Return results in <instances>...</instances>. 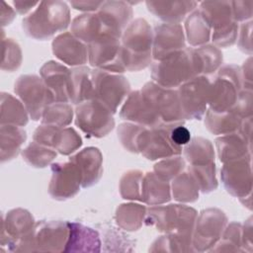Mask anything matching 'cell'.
Returning <instances> with one entry per match:
<instances>
[{
    "label": "cell",
    "instance_id": "1",
    "mask_svg": "<svg viewBox=\"0 0 253 253\" xmlns=\"http://www.w3.org/2000/svg\"><path fill=\"white\" fill-rule=\"evenodd\" d=\"M199 75H201V67L193 47L178 50L156 60L151 66L153 82L166 88L174 89Z\"/></svg>",
    "mask_w": 253,
    "mask_h": 253
},
{
    "label": "cell",
    "instance_id": "2",
    "mask_svg": "<svg viewBox=\"0 0 253 253\" xmlns=\"http://www.w3.org/2000/svg\"><path fill=\"white\" fill-rule=\"evenodd\" d=\"M121 44L126 70L138 71L151 63L153 32L144 19L137 18L128 24L123 32Z\"/></svg>",
    "mask_w": 253,
    "mask_h": 253
},
{
    "label": "cell",
    "instance_id": "3",
    "mask_svg": "<svg viewBox=\"0 0 253 253\" xmlns=\"http://www.w3.org/2000/svg\"><path fill=\"white\" fill-rule=\"evenodd\" d=\"M70 24V13L66 3L42 1L39 7L23 20L25 33L37 40H46L65 30Z\"/></svg>",
    "mask_w": 253,
    "mask_h": 253
},
{
    "label": "cell",
    "instance_id": "4",
    "mask_svg": "<svg viewBox=\"0 0 253 253\" xmlns=\"http://www.w3.org/2000/svg\"><path fill=\"white\" fill-rule=\"evenodd\" d=\"M198 213L195 209L184 205L153 206L147 210L144 221L159 231L176 234L192 240Z\"/></svg>",
    "mask_w": 253,
    "mask_h": 253
},
{
    "label": "cell",
    "instance_id": "5",
    "mask_svg": "<svg viewBox=\"0 0 253 253\" xmlns=\"http://www.w3.org/2000/svg\"><path fill=\"white\" fill-rule=\"evenodd\" d=\"M176 125L179 124L162 123L154 127L144 126L137 138V152L141 153L149 160L181 154L183 148L174 144L170 137L171 130Z\"/></svg>",
    "mask_w": 253,
    "mask_h": 253
},
{
    "label": "cell",
    "instance_id": "6",
    "mask_svg": "<svg viewBox=\"0 0 253 253\" xmlns=\"http://www.w3.org/2000/svg\"><path fill=\"white\" fill-rule=\"evenodd\" d=\"M113 113L97 99L79 103L75 109V124L87 135L103 137L115 126Z\"/></svg>",
    "mask_w": 253,
    "mask_h": 253
},
{
    "label": "cell",
    "instance_id": "7",
    "mask_svg": "<svg viewBox=\"0 0 253 253\" xmlns=\"http://www.w3.org/2000/svg\"><path fill=\"white\" fill-rule=\"evenodd\" d=\"M14 90L34 121L42 119L44 109L55 102L52 92L42 77L34 74L20 76L15 83Z\"/></svg>",
    "mask_w": 253,
    "mask_h": 253
},
{
    "label": "cell",
    "instance_id": "8",
    "mask_svg": "<svg viewBox=\"0 0 253 253\" xmlns=\"http://www.w3.org/2000/svg\"><path fill=\"white\" fill-rule=\"evenodd\" d=\"M143 98L164 124H182L186 120L177 90L147 82L140 90Z\"/></svg>",
    "mask_w": 253,
    "mask_h": 253
},
{
    "label": "cell",
    "instance_id": "9",
    "mask_svg": "<svg viewBox=\"0 0 253 253\" xmlns=\"http://www.w3.org/2000/svg\"><path fill=\"white\" fill-rule=\"evenodd\" d=\"M227 225V217L218 209H207L197 216L192 244L194 251H210L220 239Z\"/></svg>",
    "mask_w": 253,
    "mask_h": 253
},
{
    "label": "cell",
    "instance_id": "10",
    "mask_svg": "<svg viewBox=\"0 0 253 253\" xmlns=\"http://www.w3.org/2000/svg\"><path fill=\"white\" fill-rule=\"evenodd\" d=\"M94 99L99 100L115 114L119 105L128 95L130 86L128 81L119 73L101 69L92 70Z\"/></svg>",
    "mask_w": 253,
    "mask_h": 253
},
{
    "label": "cell",
    "instance_id": "11",
    "mask_svg": "<svg viewBox=\"0 0 253 253\" xmlns=\"http://www.w3.org/2000/svg\"><path fill=\"white\" fill-rule=\"evenodd\" d=\"M88 61L97 69L113 73L126 71L122 55L121 39L103 35L88 44Z\"/></svg>",
    "mask_w": 253,
    "mask_h": 253
},
{
    "label": "cell",
    "instance_id": "12",
    "mask_svg": "<svg viewBox=\"0 0 253 253\" xmlns=\"http://www.w3.org/2000/svg\"><path fill=\"white\" fill-rule=\"evenodd\" d=\"M211 80L206 75L196 76L178 87L182 111L187 119L201 120L208 110Z\"/></svg>",
    "mask_w": 253,
    "mask_h": 253
},
{
    "label": "cell",
    "instance_id": "13",
    "mask_svg": "<svg viewBox=\"0 0 253 253\" xmlns=\"http://www.w3.org/2000/svg\"><path fill=\"white\" fill-rule=\"evenodd\" d=\"M221 181L232 196L246 198L252 190L251 156L223 163L220 171Z\"/></svg>",
    "mask_w": 253,
    "mask_h": 253
},
{
    "label": "cell",
    "instance_id": "14",
    "mask_svg": "<svg viewBox=\"0 0 253 253\" xmlns=\"http://www.w3.org/2000/svg\"><path fill=\"white\" fill-rule=\"evenodd\" d=\"M68 238V222L60 220L36 222L35 252H64Z\"/></svg>",
    "mask_w": 253,
    "mask_h": 253
},
{
    "label": "cell",
    "instance_id": "15",
    "mask_svg": "<svg viewBox=\"0 0 253 253\" xmlns=\"http://www.w3.org/2000/svg\"><path fill=\"white\" fill-rule=\"evenodd\" d=\"M51 172L48 192L53 199H70L79 192L81 176L76 165L70 160L64 163L52 164Z\"/></svg>",
    "mask_w": 253,
    "mask_h": 253
},
{
    "label": "cell",
    "instance_id": "16",
    "mask_svg": "<svg viewBox=\"0 0 253 253\" xmlns=\"http://www.w3.org/2000/svg\"><path fill=\"white\" fill-rule=\"evenodd\" d=\"M1 246L12 251L15 245L31 234L36 226L33 215L26 210L15 209L3 215Z\"/></svg>",
    "mask_w": 253,
    "mask_h": 253
},
{
    "label": "cell",
    "instance_id": "17",
    "mask_svg": "<svg viewBox=\"0 0 253 253\" xmlns=\"http://www.w3.org/2000/svg\"><path fill=\"white\" fill-rule=\"evenodd\" d=\"M185 47L184 30L180 24L164 23L155 27L152 45V57L155 60H160Z\"/></svg>",
    "mask_w": 253,
    "mask_h": 253
},
{
    "label": "cell",
    "instance_id": "18",
    "mask_svg": "<svg viewBox=\"0 0 253 253\" xmlns=\"http://www.w3.org/2000/svg\"><path fill=\"white\" fill-rule=\"evenodd\" d=\"M97 14L103 24L104 34L121 39L131 19L132 10L126 2L108 1L103 2Z\"/></svg>",
    "mask_w": 253,
    "mask_h": 253
},
{
    "label": "cell",
    "instance_id": "19",
    "mask_svg": "<svg viewBox=\"0 0 253 253\" xmlns=\"http://www.w3.org/2000/svg\"><path fill=\"white\" fill-rule=\"evenodd\" d=\"M120 116L124 120L146 127H154L162 124L160 118L143 98L140 90L133 91L127 96Z\"/></svg>",
    "mask_w": 253,
    "mask_h": 253
},
{
    "label": "cell",
    "instance_id": "20",
    "mask_svg": "<svg viewBox=\"0 0 253 253\" xmlns=\"http://www.w3.org/2000/svg\"><path fill=\"white\" fill-rule=\"evenodd\" d=\"M242 89L226 77L217 75L211 81L209 110L214 113L229 111L235 105L238 94Z\"/></svg>",
    "mask_w": 253,
    "mask_h": 253
},
{
    "label": "cell",
    "instance_id": "21",
    "mask_svg": "<svg viewBox=\"0 0 253 253\" xmlns=\"http://www.w3.org/2000/svg\"><path fill=\"white\" fill-rule=\"evenodd\" d=\"M53 54L71 66H80L88 60V46L71 33H63L52 42Z\"/></svg>",
    "mask_w": 253,
    "mask_h": 253
},
{
    "label": "cell",
    "instance_id": "22",
    "mask_svg": "<svg viewBox=\"0 0 253 253\" xmlns=\"http://www.w3.org/2000/svg\"><path fill=\"white\" fill-rule=\"evenodd\" d=\"M40 73L47 88L52 92L55 102H70V69L59 62L50 60L42 66Z\"/></svg>",
    "mask_w": 253,
    "mask_h": 253
},
{
    "label": "cell",
    "instance_id": "23",
    "mask_svg": "<svg viewBox=\"0 0 253 253\" xmlns=\"http://www.w3.org/2000/svg\"><path fill=\"white\" fill-rule=\"evenodd\" d=\"M74 163L81 176V187L96 184L103 174V156L96 147H87L69 159Z\"/></svg>",
    "mask_w": 253,
    "mask_h": 253
},
{
    "label": "cell",
    "instance_id": "24",
    "mask_svg": "<svg viewBox=\"0 0 253 253\" xmlns=\"http://www.w3.org/2000/svg\"><path fill=\"white\" fill-rule=\"evenodd\" d=\"M69 238L64 252H100L101 239L99 233L81 223L68 222Z\"/></svg>",
    "mask_w": 253,
    "mask_h": 253
},
{
    "label": "cell",
    "instance_id": "25",
    "mask_svg": "<svg viewBox=\"0 0 253 253\" xmlns=\"http://www.w3.org/2000/svg\"><path fill=\"white\" fill-rule=\"evenodd\" d=\"M215 145L218 158L222 163L251 156V142L238 131L219 136L215 140Z\"/></svg>",
    "mask_w": 253,
    "mask_h": 253
},
{
    "label": "cell",
    "instance_id": "26",
    "mask_svg": "<svg viewBox=\"0 0 253 253\" xmlns=\"http://www.w3.org/2000/svg\"><path fill=\"white\" fill-rule=\"evenodd\" d=\"M148 10L156 17L170 24H179L197 6L195 1L146 2Z\"/></svg>",
    "mask_w": 253,
    "mask_h": 253
},
{
    "label": "cell",
    "instance_id": "27",
    "mask_svg": "<svg viewBox=\"0 0 253 253\" xmlns=\"http://www.w3.org/2000/svg\"><path fill=\"white\" fill-rule=\"evenodd\" d=\"M69 99L78 105L86 100L94 99L92 70L86 66H78L70 70Z\"/></svg>",
    "mask_w": 253,
    "mask_h": 253
},
{
    "label": "cell",
    "instance_id": "28",
    "mask_svg": "<svg viewBox=\"0 0 253 253\" xmlns=\"http://www.w3.org/2000/svg\"><path fill=\"white\" fill-rule=\"evenodd\" d=\"M171 191L168 182L160 179L154 172H147L143 175L141 188V202L157 206L169 202Z\"/></svg>",
    "mask_w": 253,
    "mask_h": 253
},
{
    "label": "cell",
    "instance_id": "29",
    "mask_svg": "<svg viewBox=\"0 0 253 253\" xmlns=\"http://www.w3.org/2000/svg\"><path fill=\"white\" fill-rule=\"evenodd\" d=\"M71 34L88 44L105 35L103 24L97 13H86L75 17L71 23Z\"/></svg>",
    "mask_w": 253,
    "mask_h": 253
},
{
    "label": "cell",
    "instance_id": "30",
    "mask_svg": "<svg viewBox=\"0 0 253 253\" xmlns=\"http://www.w3.org/2000/svg\"><path fill=\"white\" fill-rule=\"evenodd\" d=\"M205 115V125L213 134L223 135L235 132L243 121L233 109L223 113H214L208 109Z\"/></svg>",
    "mask_w": 253,
    "mask_h": 253
},
{
    "label": "cell",
    "instance_id": "31",
    "mask_svg": "<svg viewBox=\"0 0 253 253\" xmlns=\"http://www.w3.org/2000/svg\"><path fill=\"white\" fill-rule=\"evenodd\" d=\"M200 11L203 13L213 32L221 30L233 22L231 2H202Z\"/></svg>",
    "mask_w": 253,
    "mask_h": 253
},
{
    "label": "cell",
    "instance_id": "32",
    "mask_svg": "<svg viewBox=\"0 0 253 253\" xmlns=\"http://www.w3.org/2000/svg\"><path fill=\"white\" fill-rule=\"evenodd\" d=\"M29 113L25 105L8 93L1 94V125L24 126L28 124Z\"/></svg>",
    "mask_w": 253,
    "mask_h": 253
},
{
    "label": "cell",
    "instance_id": "33",
    "mask_svg": "<svg viewBox=\"0 0 253 253\" xmlns=\"http://www.w3.org/2000/svg\"><path fill=\"white\" fill-rule=\"evenodd\" d=\"M26 138V131L21 126L1 125V161H9L17 156Z\"/></svg>",
    "mask_w": 253,
    "mask_h": 253
},
{
    "label": "cell",
    "instance_id": "34",
    "mask_svg": "<svg viewBox=\"0 0 253 253\" xmlns=\"http://www.w3.org/2000/svg\"><path fill=\"white\" fill-rule=\"evenodd\" d=\"M184 158L190 165H202L214 162L212 143L204 137H194L183 148Z\"/></svg>",
    "mask_w": 253,
    "mask_h": 253
},
{
    "label": "cell",
    "instance_id": "35",
    "mask_svg": "<svg viewBox=\"0 0 253 253\" xmlns=\"http://www.w3.org/2000/svg\"><path fill=\"white\" fill-rule=\"evenodd\" d=\"M185 29L187 40L193 46H202L210 41L211 28L200 9L189 16Z\"/></svg>",
    "mask_w": 253,
    "mask_h": 253
},
{
    "label": "cell",
    "instance_id": "36",
    "mask_svg": "<svg viewBox=\"0 0 253 253\" xmlns=\"http://www.w3.org/2000/svg\"><path fill=\"white\" fill-rule=\"evenodd\" d=\"M146 215L144 206L129 203L121 205L116 211V222L124 230L134 231L140 228Z\"/></svg>",
    "mask_w": 253,
    "mask_h": 253
},
{
    "label": "cell",
    "instance_id": "37",
    "mask_svg": "<svg viewBox=\"0 0 253 253\" xmlns=\"http://www.w3.org/2000/svg\"><path fill=\"white\" fill-rule=\"evenodd\" d=\"M199 185L189 170L181 172L173 179L172 195L174 200H176L177 202H195L199 198Z\"/></svg>",
    "mask_w": 253,
    "mask_h": 253
},
{
    "label": "cell",
    "instance_id": "38",
    "mask_svg": "<svg viewBox=\"0 0 253 253\" xmlns=\"http://www.w3.org/2000/svg\"><path fill=\"white\" fill-rule=\"evenodd\" d=\"M211 252H240L242 249V225L231 222L227 225L217 243L210 250Z\"/></svg>",
    "mask_w": 253,
    "mask_h": 253
},
{
    "label": "cell",
    "instance_id": "39",
    "mask_svg": "<svg viewBox=\"0 0 253 253\" xmlns=\"http://www.w3.org/2000/svg\"><path fill=\"white\" fill-rule=\"evenodd\" d=\"M201 67V75H209L218 70L222 63V52L214 44H204L195 48Z\"/></svg>",
    "mask_w": 253,
    "mask_h": 253
},
{
    "label": "cell",
    "instance_id": "40",
    "mask_svg": "<svg viewBox=\"0 0 253 253\" xmlns=\"http://www.w3.org/2000/svg\"><path fill=\"white\" fill-rule=\"evenodd\" d=\"M73 109L69 103L53 102L48 105L42 114V124H49L57 126H66L72 122Z\"/></svg>",
    "mask_w": 253,
    "mask_h": 253
},
{
    "label": "cell",
    "instance_id": "41",
    "mask_svg": "<svg viewBox=\"0 0 253 253\" xmlns=\"http://www.w3.org/2000/svg\"><path fill=\"white\" fill-rule=\"evenodd\" d=\"M22 155L28 164L37 168H42L47 166L56 157V151L51 147L33 141L22 151Z\"/></svg>",
    "mask_w": 253,
    "mask_h": 253
},
{
    "label": "cell",
    "instance_id": "42",
    "mask_svg": "<svg viewBox=\"0 0 253 253\" xmlns=\"http://www.w3.org/2000/svg\"><path fill=\"white\" fill-rule=\"evenodd\" d=\"M151 252H191L194 251L192 240L176 234H169L157 238L149 248Z\"/></svg>",
    "mask_w": 253,
    "mask_h": 253
},
{
    "label": "cell",
    "instance_id": "43",
    "mask_svg": "<svg viewBox=\"0 0 253 253\" xmlns=\"http://www.w3.org/2000/svg\"><path fill=\"white\" fill-rule=\"evenodd\" d=\"M188 170L196 179L203 193H210L217 188L214 162L202 165H190Z\"/></svg>",
    "mask_w": 253,
    "mask_h": 253
},
{
    "label": "cell",
    "instance_id": "44",
    "mask_svg": "<svg viewBox=\"0 0 253 253\" xmlns=\"http://www.w3.org/2000/svg\"><path fill=\"white\" fill-rule=\"evenodd\" d=\"M143 173L139 170H130L125 173L120 181V193L126 200L141 201Z\"/></svg>",
    "mask_w": 253,
    "mask_h": 253
},
{
    "label": "cell",
    "instance_id": "45",
    "mask_svg": "<svg viewBox=\"0 0 253 253\" xmlns=\"http://www.w3.org/2000/svg\"><path fill=\"white\" fill-rule=\"evenodd\" d=\"M186 168L185 159L181 156H171L157 162L153 167V172L162 180L169 182L178 176Z\"/></svg>",
    "mask_w": 253,
    "mask_h": 253
},
{
    "label": "cell",
    "instance_id": "46",
    "mask_svg": "<svg viewBox=\"0 0 253 253\" xmlns=\"http://www.w3.org/2000/svg\"><path fill=\"white\" fill-rule=\"evenodd\" d=\"M3 44V58L2 70L14 71L22 62V51L19 44L13 39H6L2 42Z\"/></svg>",
    "mask_w": 253,
    "mask_h": 253
},
{
    "label": "cell",
    "instance_id": "47",
    "mask_svg": "<svg viewBox=\"0 0 253 253\" xmlns=\"http://www.w3.org/2000/svg\"><path fill=\"white\" fill-rule=\"evenodd\" d=\"M144 126L134 123H125L118 127V136L123 146L130 151L137 153L136 142L140 131Z\"/></svg>",
    "mask_w": 253,
    "mask_h": 253
},
{
    "label": "cell",
    "instance_id": "48",
    "mask_svg": "<svg viewBox=\"0 0 253 253\" xmlns=\"http://www.w3.org/2000/svg\"><path fill=\"white\" fill-rule=\"evenodd\" d=\"M82 145V139L76 130L72 127L61 129L55 150L63 155H69Z\"/></svg>",
    "mask_w": 253,
    "mask_h": 253
},
{
    "label": "cell",
    "instance_id": "49",
    "mask_svg": "<svg viewBox=\"0 0 253 253\" xmlns=\"http://www.w3.org/2000/svg\"><path fill=\"white\" fill-rule=\"evenodd\" d=\"M62 127L49 124H42L34 132V141L55 149Z\"/></svg>",
    "mask_w": 253,
    "mask_h": 253
},
{
    "label": "cell",
    "instance_id": "50",
    "mask_svg": "<svg viewBox=\"0 0 253 253\" xmlns=\"http://www.w3.org/2000/svg\"><path fill=\"white\" fill-rule=\"evenodd\" d=\"M238 35V24L237 22H233L229 26L212 32L211 39L215 46L219 47H227L232 45L237 40Z\"/></svg>",
    "mask_w": 253,
    "mask_h": 253
},
{
    "label": "cell",
    "instance_id": "51",
    "mask_svg": "<svg viewBox=\"0 0 253 253\" xmlns=\"http://www.w3.org/2000/svg\"><path fill=\"white\" fill-rule=\"evenodd\" d=\"M242 119L252 117V90L242 89L232 108Z\"/></svg>",
    "mask_w": 253,
    "mask_h": 253
},
{
    "label": "cell",
    "instance_id": "52",
    "mask_svg": "<svg viewBox=\"0 0 253 253\" xmlns=\"http://www.w3.org/2000/svg\"><path fill=\"white\" fill-rule=\"evenodd\" d=\"M232 15L235 22L245 21L252 16V2L251 1H237L231 2Z\"/></svg>",
    "mask_w": 253,
    "mask_h": 253
},
{
    "label": "cell",
    "instance_id": "53",
    "mask_svg": "<svg viewBox=\"0 0 253 253\" xmlns=\"http://www.w3.org/2000/svg\"><path fill=\"white\" fill-rule=\"evenodd\" d=\"M251 32H252V22L244 23L240 28L239 39H238V45L239 48L251 54L252 47H251Z\"/></svg>",
    "mask_w": 253,
    "mask_h": 253
},
{
    "label": "cell",
    "instance_id": "54",
    "mask_svg": "<svg viewBox=\"0 0 253 253\" xmlns=\"http://www.w3.org/2000/svg\"><path fill=\"white\" fill-rule=\"evenodd\" d=\"M170 137L174 144L182 147V145H186L191 140V132L186 126L179 124L172 128Z\"/></svg>",
    "mask_w": 253,
    "mask_h": 253
},
{
    "label": "cell",
    "instance_id": "55",
    "mask_svg": "<svg viewBox=\"0 0 253 253\" xmlns=\"http://www.w3.org/2000/svg\"><path fill=\"white\" fill-rule=\"evenodd\" d=\"M242 249L243 251H252V225L251 218L242 226Z\"/></svg>",
    "mask_w": 253,
    "mask_h": 253
},
{
    "label": "cell",
    "instance_id": "56",
    "mask_svg": "<svg viewBox=\"0 0 253 253\" xmlns=\"http://www.w3.org/2000/svg\"><path fill=\"white\" fill-rule=\"evenodd\" d=\"M102 4H103V2H94V1H72V2H70V5L72 7H74V9L80 10V11H86V12L98 11Z\"/></svg>",
    "mask_w": 253,
    "mask_h": 253
},
{
    "label": "cell",
    "instance_id": "57",
    "mask_svg": "<svg viewBox=\"0 0 253 253\" xmlns=\"http://www.w3.org/2000/svg\"><path fill=\"white\" fill-rule=\"evenodd\" d=\"M16 10L19 14H26L28 11L32 9V7L39 5L40 2H26V1H14L13 2Z\"/></svg>",
    "mask_w": 253,
    "mask_h": 253
}]
</instances>
